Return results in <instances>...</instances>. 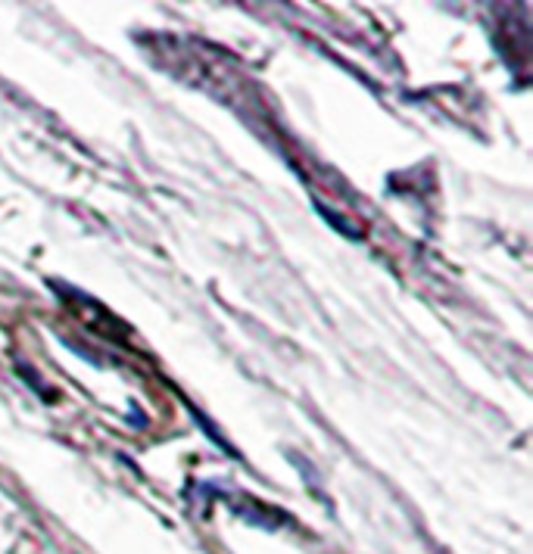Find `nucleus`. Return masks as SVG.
Listing matches in <instances>:
<instances>
[{"label": "nucleus", "instance_id": "obj_2", "mask_svg": "<svg viewBox=\"0 0 533 554\" xmlns=\"http://www.w3.org/2000/svg\"><path fill=\"white\" fill-rule=\"evenodd\" d=\"M315 209H318V215H322L328 225L337 231V234H343V237H350V240H362V228H356V225H350V221H343L340 218V212H334V209H328L322 200H315Z\"/></svg>", "mask_w": 533, "mask_h": 554}, {"label": "nucleus", "instance_id": "obj_1", "mask_svg": "<svg viewBox=\"0 0 533 554\" xmlns=\"http://www.w3.org/2000/svg\"><path fill=\"white\" fill-rule=\"evenodd\" d=\"M50 287H53V293H57L66 306L75 312V318L82 321L85 327H91L94 334H100V337H106V340H113V343H131V330L106 309V306H100L97 299H91L88 293H82V290H75V287H69V284H63V281H50Z\"/></svg>", "mask_w": 533, "mask_h": 554}]
</instances>
